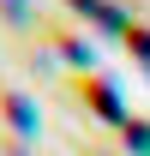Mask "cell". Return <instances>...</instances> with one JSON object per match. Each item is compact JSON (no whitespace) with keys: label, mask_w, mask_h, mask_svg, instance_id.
Listing matches in <instances>:
<instances>
[{"label":"cell","mask_w":150,"mask_h":156,"mask_svg":"<svg viewBox=\"0 0 150 156\" xmlns=\"http://www.w3.org/2000/svg\"><path fill=\"white\" fill-rule=\"evenodd\" d=\"M42 48H48L54 60H66L72 72H90V60H96V48L84 42V30H72V24H66V18H54V12L42 18Z\"/></svg>","instance_id":"6da1fadb"},{"label":"cell","mask_w":150,"mask_h":156,"mask_svg":"<svg viewBox=\"0 0 150 156\" xmlns=\"http://www.w3.org/2000/svg\"><path fill=\"white\" fill-rule=\"evenodd\" d=\"M84 156H114V150H102V144H90V150H84Z\"/></svg>","instance_id":"52a82bcc"},{"label":"cell","mask_w":150,"mask_h":156,"mask_svg":"<svg viewBox=\"0 0 150 156\" xmlns=\"http://www.w3.org/2000/svg\"><path fill=\"white\" fill-rule=\"evenodd\" d=\"M120 42H126L132 54H144V60H150V24H138V18H132L126 30H120Z\"/></svg>","instance_id":"5b68a950"},{"label":"cell","mask_w":150,"mask_h":156,"mask_svg":"<svg viewBox=\"0 0 150 156\" xmlns=\"http://www.w3.org/2000/svg\"><path fill=\"white\" fill-rule=\"evenodd\" d=\"M120 144L132 156H150V120H120Z\"/></svg>","instance_id":"277c9868"},{"label":"cell","mask_w":150,"mask_h":156,"mask_svg":"<svg viewBox=\"0 0 150 156\" xmlns=\"http://www.w3.org/2000/svg\"><path fill=\"white\" fill-rule=\"evenodd\" d=\"M72 96L84 102V108H90L96 120H108V126H120V120H126V114H120V90H114V78H102L96 66L72 78Z\"/></svg>","instance_id":"7a4b0ae2"},{"label":"cell","mask_w":150,"mask_h":156,"mask_svg":"<svg viewBox=\"0 0 150 156\" xmlns=\"http://www.w3.org/2000/svg\"><path fill=\"white\" fill-rule=\"evenodd\" d=\"M0 126H6V132H18V138L36 132V108H30V96H18L12 84H0Z\"/></svg>","instance_id":"3957f363"},{"label":"cell","mask_w":150,"mask_h":156,"mask_svg":"<svg viewBox=\"0 0 150 156\" xmlns=\"http://www.w3.org/2000/svg\"><path fill=\"white\" fill-rule=\"evenodd\" d=\"M24 6L30 0H0V18H24Z\"/></svg>","instance_id":"8992f818"}]
</instances>
